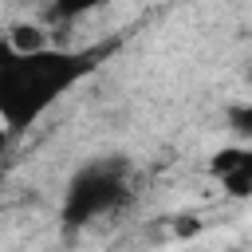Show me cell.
Segmentation results:
<instances>
[{
	"instance_id": "6da1fadb",
	"label": "cell",
	"mask_w": 252,
	"mask_h": 252,
	"mask_svg": "<svg viewBox=\"0 0 252 252\" xmlns=\"http://www.w3.org/2000/svg\"><path fill=\"white\" fill-rule=\"evenodd\" d=\"M94 55L39 51V55H4L0 63V118L8 134L28 130L87 67Z\"/></svg>"
},
{
	"instance_id": "7a4b0ae2",
	"label": "cell",
	"mask_w": 252,
	"mask_h": 252,
	"mask_svg": "<svg viewBox=\"0 0 252 252\" xmlns=\"http://www.w3.org/2000/svg\"><path fill=\"white\" fill-rule=\"evenodd\" d=\"M126 185H130V165L122 158H102L83 165L63 193V224L83 228L94 217H106L126 201Z\"/></svg>"
},
{
	"instance_id": "3957f363",
	"label": "cell",
	"mask_w": 252,
	"mask_h": 252,
	"mask_svg": "<svg viewBox=\"0 0 252 252\" xmlns=\"http://www.w3.org/2000/svg\"><path fill=\"white\" fill-rule=\"evenodd\" d=\"M8 51L12 55H39V51H47V32L35 24H20V28H12Z\"/></svg>"
},
{
	"instance_id": "277c9868",
	"label": "cell",
	"mask_w": 252,
	"mask_h": 252,
	"mask_svg": "<svg viewBox=\"0 0 252 252\" xmlns=\"http://www.w3.org/2000/svg\"><path fill=\"white\" fill-rule=\"evenodd\" d=\"M228 126H232V134L252 138V106H232L228 110Z\"/></svg>"
},
{
	"instance_id": "5b68a950",
	"label": "cell",
	"mask_w": 252,
	"mask_h": 252,
	"mask_svg": "<svg viewBox=\"0 0 252 252\" xmlns=\"http://www.w3.org/2000/svg\"><path fill=\"white\" fill-rule=\"evenodd\" d=\"M8 150V130H0V154Z\"/></svg>"
},
{
	"instance_id": "8992f818",
	"label": "cell",
	"mask_w": 252,
	"mask_h": 252,
	"mask_svg": "<svg viewBox=\"0 0 252 252\" xmlns=\"http://www.w3.org/2000/svg\"><path fill=\"white\" fill-rule=\"evenodd\" d=\"M0 181H4V177H0Z\"/></svg>"
}]
</instances>
